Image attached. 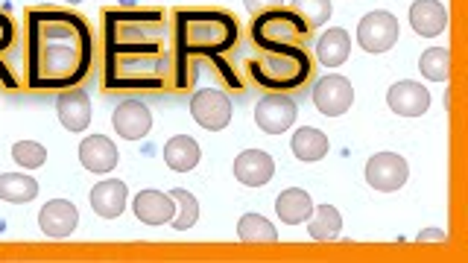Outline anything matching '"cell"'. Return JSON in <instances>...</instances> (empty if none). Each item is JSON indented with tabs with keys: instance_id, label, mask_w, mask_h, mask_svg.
I'll return each mask as SVG.
<instances>
[{
	"instance_id": "cell-2",
	"label": "cell",
	"mask_w": 468,
	"mask_h": 263,
	"mask_svg": "<svg viewBox=\"0 0 468 263\" xmlns=\"http://www.w3.org/2000/svg\"><path fill=\"white\" fill-rule=\"evenodd\" d=\"M94 68V33L80 12L36 6L27 12V88L68 91Z\"/></svg>"
},
{
	"instance_id": "cell-18",
	"label": "cell",
	"mask_w": 468,
	"mask_h": 263,
	"mask_svg": "<svg viewBox=\"0 0 468 263\" xmlns=\"http://www.w3.org/2000/svg\"><path fill=\"white\" fill-rule=\"evenodd\" d=\"M410 26L421 38H436L445 33L448 26V9L439 0H416L410 6Z\"/></svg>"
},
{
	"instance_id": "cell-15",
	"label": "cell",
	"mask_w": 468,
	"mask_h": 263,
	"mask_svg": "<svg viewBox=\"0 0 468 263\" xmlns=\"http://www.w3.org/2000/svg\"><path fill=\"white\" fill-rule=\"evenodd\" d=\"M275 173V161L263 150H246L234 158V179L246 187H263Z\"/></svg>"
},
{
	"instance_id": "cell-9",
	"label": "cell",
	"mask_w": 468,
	"mask_h": 263,
	"mask_svg": "<svg viewBox=\"0 0 468 263\" xmlns=\"http://www.w3.org/2000/svg\"><path fill=\"white\" fill-rule=\"evenodd\" d=\"M314 106L325 114V117H340L351 109V102H355V88L346 77L340 73H328V77H322L316 85H314Z\"/></svg>"
},
{
	"instance_id": "cell-16",
	"label": "cell",
	"mask_w": 468,
	"mask_h": 263,
	"mask_svg": "<svg viewBox=\"0 0 468 263\" xmlns=\"http://www.w3.org/2000/svg\"><path fill=\"white\" fill-rule=\"evenodd\" d=\"M132 211L144 226H167L176 214V202L165 190H141L132 202Z\"/></svg>"
},
{
	"instance_id": "cell-17",
	"label": "cell",
	"mask_w": 468,
	"mask_h": 263,
	"mask_svg": "<svg viewBox=\"0 0 468 263\" xmlns=\"http://www.w3.org/2000/svg\"><path fill=\"white\" fill-rule=\"evenodd\" d=\"M80 161H82L85 170L106 175V173H112L117 167V161H121V153H117L114 141H109L106 135H88L80 143Z\"/></svg>"
},
{
	"instance_id": "cell-8",
	"label": "cell",
	"mask_w": 468,
	"mask_h": 263,
	"mask_svg": "<svg viewBox=\"0 0 468 263\" xmlns=\"http://www.w3.org/2000/svg\"><path fill=\"white\" fill-rule=\"evenodd\" d=\"M407 175L410 164L399 153H378L366 164V182L380 194H395V190L407 184Z\"/></svg>"
},
{
	"instance_id": "cell-5",
	"label": "cell",
	"mask_w": 468,
	"mask_h": 263,
	"mask_svg": "<svg viewBox=\"0 0 468 263\" xmlns=\"http://www.w3.org/2000/svg\"><path fill=\"white\" fill-rule=\"evenodd\" d=\"M311 33V24L290 6L267 9L252 18V41L258 50H275L284 47V44H307Z\"/></svg>"
},
{
	"instance_id": "cell-14",
	"label": "cell",
	"mask_w": 468,
	"mask_h": 263,
	"mask_svg": "<svg viewBox=\"0 0 468 263\" xmlns=\"http://www.w3.org/2000/svg\"><path fill=\"white\" fill-rule=\"evenodd\" d=\"M56 114H58V123L68 132H85L88 123H91V100H88V94H82L80 88L58 91Z\"/></svg>"
},
{
	"instance_id": "cell-7",
	"label": "cell",
	"mask_w": 468,
	"mask_h": 263,
	"mask_svg": "<svg viewBox=\"0 0 468 263\" xmlns=\"http://www.w3.org/2000/svg\"><path fill=\"white\" fill-rule=\"evenodd\" d=\"M296 117H299V109H296V100L290 94L270 91L267 97H261L255 106V123L258 129L267 132V135H282V132H287L296 123Z\"/></svg>"
},
{
	"instance_id": "cell-27",
	"label": "cell",
	"mask_w": 468,
	"mask_h": 263,
	"mask_svg": "<svg viewBox=\"0 0 468 263\" xmlns=\"http://www.w3.org/2000/svg\"><path fill=\"white\" fill-rule=\"evenodd\" d=\"M170 196L176 202V214L170 219V226L176 231H187V228H194L197 226V219H199V199L190 194V190L185 187H173L170 190Z\"/></svg>"
},
{
	"instance_id": "cell-26",
	"label": "cell",
	"mask_w": 468,
	"mask_h": 263,
	"mask_svg": "<svg viewBox=\"0 0 468 263\" xmlns=\"http://www.w3.org/2000/svg\"><path fill=\"white\" fill-rule=\"evenodd\" d=\"M15 36H18V29H15V21L9 18V15L0 9V85L9 88V91H15V88H21V79L15 77V70L6 65V53L12 50L15 44Z\"/></svg>"
},
{
	"instance_id": "cell-6",
	"label": "cell",
	"mask_w": 468,
	"mask_h": 263,
	"mask_svg": "<svg viewBox=\"0 0 468 263\" xmlns=\"http://www.w3.org/2000/svg\"><path fill=\"white\" fill-rule=\"evenodd\" d=\"M399 18L387 9H375L369 15H363L357 24V44L366 53H387L399 44Z\"/></svg>"
},
{
	"instance_id": "cell-23",
	"label": "cell",
	"mask_w": 468,
	"mask_h": 263,
	"mask_svg": "<svg viewBox=\"0 0 468 263\" xmlns=\"http://www.w3.org/2000/svg\"><path fill=\"white\" fill-rule=\"evenodd\" d=\"M290 150L299 161H322L328 155L331 143H328L325 132H319L314 126H304V129H296V135H292V141H290Z\"/></svg>"
},
{
	"instance_id": "cell-25",
	"label": "cell",
	"mask_w": 468,
	"mask_h": 263,
	"mask_svg": "<svg viewBox=\"0 0 468 263\" xmlns=\"http://www.w3.org/2000/svg\"><path fill=\"white\" fill-rule=\"evenodd\" d=\"M38 196V182L27 173H0V199L12 205L33 202Z\"/></svg>"
},
{
	"instance_id": "cell-19",
	"label": "cell",
	"mask_w": 468,
	"mask_h": 263,
	"mask_svg": "<svg viewBox=\"0 0 468 263\" xmlns=\"http://www.w3.org/2000/svg\"><path fill=\"white\" fill-rule=\"evenodd\" d=\"M91 208L97 216L102 219H117L123 211H126V202H129V187L121 182V179H106L94 184L91 190Z\"/></svg>"
},
{
	"instance_id": "cell-30",
	"label": "cell",
	"mask_w": 468,
	"mask_h": 263,
	"mask_svg": "<svg viewBox=\"0 0 468 263\" xmlns=\"http://www.w3.org/2000/svg\"><path fill=\"white\" fill-rule=\"evenodd\" d=\"M290 9L299 12L302 18L311 24V29L328 24L331 21V12H334L331 0H290Z\"/></svg>"
},
{
	"instance_id": "cell-21",
	"label": "cell",
	"mask_w": 468,
	"mask_h": 263,
	"mask_svg": "<svg viewBox=\"0 0 468 263\" xmlns=\"http://www.w3.org/2000/svg\"><path fill=\"white\" fill-rule=\"evenodd\" d=\"M314 53H316V62H319V65H325V68H340V65H346V58H348V53H351V38H348L346 29L331 26L328 33H322V36L316 38Z\"/></svg>"
},
{
	"instance_id": "cell-3",
	"label": "cell",
	"mask_w": 468,
	"mask_h": 263,
	"mask_svg": "<svg viewBox=\"0 0 468 263\" xmlns=\"http://www.w3.org/2000/svg\"><path fill=\"white\" fill-rule=\"evenodd\" d=\"M173 88L190 91L197 82V62L208 58L229 88L243 91L240 73L226 62L240 41V21L226 9H173Z\"/></svg>"
},
{
	"instance_id": "cell-33",
	"label": "cell",
	"mask_w": 468,
	"mask_h": 263,
	"mask_svg": "<svg viewBox=\"0 0 468 263\" xmlns=\"http://www.w3.org/2000/svg\"><path fill=\"white\" fill-rule=\"evenodd\" d=\"M419 243H445V231H439V228H424L419 234Z\"/></svg>"
},
{
	"instance_id": "cell-12",
	"label": "cell",
	"mask_w": 468,
	"mask_h": 263,
	"mask_svg": "<svg viewBox=\"0 0 468 263\" xmlns=\"http://www.w3.org/2000/svg\"><path fill=\"white\" fill-rule=\"evenodd\" d=\"M112 126L121 138L126 141H141L150 135L153 129V114L141 100H123L112 114Z\"/></svg>"
},
{
	"instance_id": "cell-34",
	"label": "cell",
	"mask_w": 468,
	"mask_h": 263,
	"mask_svg": "<svg viewBox=\"0 0 468 263\" xmlns=\"http://www.w3.org/2000/svg\"><path fill=\"white\" fill-rule=\"evenodd\" d=\"M65 4H70V6H73V4H82V0H65Z\"/></svg>"
},
{
	"instance_id": "cell-11",
	"label": "cell",
	"mask_w": 468,
	"mask_h": 263,
	"mask_svg": "<svg viewBox=\"0 0 468 263\" xmlns=\"http://www.w3.org/2000/svg\"><path fill=\"white\" fill-rule=\"evenodd\" d=\"M387 106L399 117H421L424 111L431 109V91L421 82L401 79V82L389 85Z\"/></svg>"
},
{
	"instance_id": "cell-13",
	"label": "cell",
	"mask_w": 468,
	"mask_h": 263,
	"mask_svg": "<svg viewBox=\"0 0 468 263\" xmlns=\"http://www.w3.org/2000/svg\"><path fill=\"white\" fill-rule=\"evenodd\" d=\"M77 223H80V211H77V205L68 199H50L38 211V228H41V234H48L53 240L70 237Z\"/></svg>"
},
{
	"instance_id": "cell-29",
	"label": "cell",
	"mask_w": 468,
	"mask_h": 263,
	"mask_svg": "<svg viewBox=\"0 0 468 263\" xmlns=\"http://www.w3.org/2000/svg\"><path fill=\"white\" fill-rule=\"evenodd\" d=\"M419 70H421V77L431 79V82H448V77H451V53H448V47L424 50L421 58H419Z\"/></svg>"
},
{
	"instance_id": "cell-10",
	"label": "cell",
	"mask_w": 468,
	"mask_h": 263,
	"mask_svg": "<svg viewBox=\"0 0 468 263\" xmlns=\"http://www.w3.org/2000/svg\"><path fill=\"white\" fill-rule=\"evenodd\" d=\"M190 114H194V121L202 129L219 132L231 123V100L223 91L205 88V91H197L194 97H190Z\"/></svg>"
},
{
	"instance_id": "cell-31",
	"label": "cell",
	"mask_w": 468,
	"mask_h": 263,
	"mask_svg": "<svg viewBox=\"0 0 468 263\" xmlns=\"http://www.w3.org/2000/svg\"><path fill=\"white\" fill-rule=\"evenodd\" d=\"M12 158L15 164H21L24 170H38L44 161H48V150L38 141H18L12 146Z\"/></svg>"
},
{
	"instance_id": "cell-32",
	"label": "cell",
	"mask_w": 468,
	"mask_h": 263,
	"mask_svg": "<svg viewBox=\"0 0 468 263\" xmlns=\"http://www.w3.org/2000/svg\"><path fill=\"white\" fill-rule=\"evenodd\" d=\"M246 4V12L252 15H261V12H267V9H278V6H284V0H243Z\"/></svg>"
},
{
	"instance_id": "cell-22",
	"label": "cell",
	"mask_w": 468,
	"mask_h": 263,
	"mask_svg": "<svg viewBox=\"0 0 468 263\" xmlns=\"http://www.w3.org/2000/svg\"><path fill=\"white\" fill-rule=\"evenodd\" d=\"M199 143L190 135H176L165 143V164L173 173H190L199 164Z\"/></svg>"
},
{
	"instance_id": "cell-24",
	"label": "cell",
	"mask_w": 468,
	"mask_h": 263,
	"mask_svg": "<svg viewBox=\"0 0 468 263\" xmlns=\"http://www.w3.org/2000/svg\"><path fill=\"white\" fill-rule=\"evenodd\" d=\"M307 231H311V237L316 243L336 240L343 231V214L334 205H319V208H314L311 219H307Z\"/></svg>"
},
{
	"instance_id": "cell-4",
	"label": "cell",
	"mask_w": 468,
	"mask_h": 263,
	"mask_svg": "<svg viewBox=\"0 0 468 263\" xmlns=\"http://www.w3.org/2000/svg\"><path fill=\"white\" fill-rule=\"evenodd\" d=\"M246 73L263 91H299L314 77V58L304 44H284L275 50H261L258 58H249Z\"/></svg>"
},
{
	"instance_id": "cell-28",
	"label": "cell",
	"mask_w": 468,
	"mask_h": 263,
	"mask_svg": "<svg viewBox=\"0 0 468 263\" xmlns=\"http://www.w3.org/2000/svg\"><path fill=\"white\" fill-rule=\"evenodd\" d=\"M238 237L243 243H278V231L267 216L243 214L240 223H238Z\"/></svg>"
},
{
	"instance_id": "cell-20",
	"label": "cell",
	"mask_w": 468,
	"mask_h": 263,
	"mask_svg": "<svg viewBox=\"0 0 468 263\" xmlns=\"http://www.w3.org/2000/svg\"><path fill=\"white\" fill-rule=\"evenodd\" d=\"M275 214L282 216L284 226H302L314 214V199L302 187H287L275 199Z\"/></svg>"
},
{
	"instance_id": "cell-1",
	"label": "cell",
	"mask_w": 468,
	"mask_h": 263,
	"mask_svg": "<svg viewBox=\"0 0 468 263\" xmlns=\"http://www.w3.org/2000/svg\"><path fill=\"white\" fill-rule=\"evenodd\" d=\"M102 88H173V26L165 9H102Z\"/></svg>"
}]
</instances>
